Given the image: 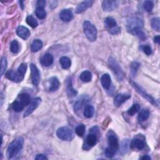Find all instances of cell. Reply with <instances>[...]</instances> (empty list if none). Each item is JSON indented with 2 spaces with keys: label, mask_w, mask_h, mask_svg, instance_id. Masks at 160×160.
<instances>
[{
  "label": "cell",
  "mask_w": 160,
  "mask_h": 160,
  "mask_svg": "<svg viewBox=\"0 0 160 160\" xmlns=\"http://www.w3.org/2000/svg\"><path fill=\"white\" fill-rule=\"evenodd\" d=\"M108 146L106 148L105 154L107 158H113L115 153L119 149V145L118 142V139L116 134L111 130H110L107 133Z\"/></svg>",
  "instance_id": "6da1fadb"
},
{
  "label": "cell",
  "mask_w": 160,
  "mask_h": 160,
  "mask_svg": "<svg viewBox=\"0 0 160 160\" xmlns=\"http://www.w3.org/2000/svg\"><path fill=\"white\" fill-rule=\"evenodd\" d=\"M27 70V65L26 63L21 64L18 68L16 71H14L13 70H9L6 73V76L12 82L19 83L22 82L26 73Z\"/></svg>",
  "instance_id": "7a4b0ae2"
},
{
  "label": "cell",
  "mask_w": 160,
  "mask_h": 160,
  "mask_svg": "<svg viewBox=\"0 0 160 160\" xmlns=\"http://www.w3.org/2000/svg\"><path fill=\"white\" fill-rule=\"evenodd\" d=\"M24 139L22 137H18L9 145L6 155L8 159H11L16 156L23 148Z\"/></svg>",
  "instance_id": "3957f363"
},
{
  "label": "cell",
  "mask_w": 160,
  "mask_h": 160,
  "mask_svg": "<svg viewBox=\"0 0 160 160\" xmlns=\"http://www.w3.org/2000/svg\"><path fill=\"white\" fill-rule=\"evenodd\" d=\"M98 133L99 128L98 126H94L90 130V134L88 135L86 142L83 145V149L88 150L96 145Z\"/></svg>",
  "instance_id": "277c9868"
},
{
  "label": "cell",
  "mask_w": 160,
  "mask_h": 160,
  "mask_svg": "<svg viewBox=\"0 0 160 160\" xmlns=\"http://www.w3.org/2000/svg\"><path fill=\"white\" fill-rule=\"evenodd\" d=\"M83 30L87 38L90 42H94L97 39L98 31L96 28L89 21L83 23Z\"/></svg>",
  "instance_id": "5b68a950"
},
{
  "label": "cell",
  "mask_w": 160,
  "mask_h": 160,
  "mask_svg": "<svg viewBox=\"0 0 160 160\" xmlns=\"http://www.w3.org/2000/svg\"><path fill=\"white\" fill-rule=\"evenodd\" d=\"M109 65L114 73L116 74L117 78L119 80H123L125 76V73L122 70V67L120 66L119 64L116 60L115 58L111 56L109 58Z\"/></svg>",
  "instance_id": "8992f818"
},
{
  "label": "cell",
  "mask_w": 160,
  "mask_h": 160,
  "mask_svg": "<svg viewBox=\"0 0 160 160\" xmlns=\"http://www.w3.org/2000/svg\"><path fill=\"white\" fill-rule=\"evenodd\" d=\"M57 136L63 141H71L74 138V133L71 128L68 126L59 128L56 132Z\"/></svg>",
  "instance_id": "52a82bcc"
},
{
  "label": "cell",
  "mask_w": 160,
  "mask_h": 160,
  "mask_svg": "<svg viewBox=\"0 0 160 160\" xmlns=\"http://www.w3.org/2000/svg\"><path fill=\"white\" fill-rule=\"evenodd\" d=\"M143 25L144 22L143 19L139 16H133L128 19L127 29L131 33L136 28H143Z\"/></svg>",
  "instance_id": "ba28073f"
},
{
  "label": "cell",
  "mask_w": 160,
  "mask_h": 160,
  "mask_svg": "<svg viewBox=\"0 0 160 160\" xmlns=\"http://www.w3.org/2000/svg\"><path fill=\"white\" fill-rule=\"evenodd\" d=\"M130 83L140 95H142L144 98H145L146 100H148L149 102H150L154 106H158V104L156 102V100L154 99V98H153L151 95L148 94L141 86H139L136 83L134 82L131 79L130 80Z\"/></svg>",
  "instance_id": "9c48e42d"
},
{
  "label": "cell",
  "mask_w": 160,
  "mask_h": 160,
  "mask_svg": "<svg viewBox=\"0 0 160 160\" xmlns=\"http://www.w3.org/2000/svg\"><path fill=\"white\" fill-rule=\"evenodd\" d=\"M30 69H31V81L33 84L37 86L39 85L40 82V73L38 68L37 66L34 64L30 65Z\"/></svg>",
  "instance_id": "30bf717a"
},
{
  "label": "cell",
  "mask_w": 160,
  "mask_h": 160,
  "mask_svg": "<svg viewBox=\"0 0 160 160\" xmlns=\"http://www.w3.org/2000/svg\"><path fill=\"white\" fill-rule=\"evenodd\" d=\"M41 102H42V99L40 98H34L31 103V104L29 105L26 110L25 111L24 113V117H26L30 115L38 107L39 104L41 103Z\"/></svg>",
  "instance_id": "8fae6325"
},
{
  "label": "cell",
  "mask_w": 160,
  "mask_h": 160,
  "mask_svg": "<svg viewBox=\"0 0 160 160\" xmlns=\"http://www.w3.org/2000/svg\"><path fill=\"white\" fill-rule=\"evenodd\" d=\"M130 98H131V95L128 94H124V93L118 94L115 96L114 99V105L116 107H119Z\"/></svg>",
  "instance_id": "7c38bea8"
},
{
  "label": "cell",
  "mask_w": 160,
  "mask_h": 160,
  "mask_svg": "<svg viewBox=\"0 0 160 160\" xmlns=\"http://www.w3.org/2000/svg\"><path fill=\"white\" fill-rule=\"evenodd\" d=\"M59 18L64 22H69L73 18V14L70 9H64L59 13Z\"/></svg>",
  "instance_id": "4fadbf2b"
},
{
  "label": "cell",
  "mask_w": 160,
  "mask_h": 160,
  "mask_svg": "<svg viewBox=\"0 0 160 160\" xmlns=\"http://www.w3.org/2000/svg\"><path fill=\"white\" fill-rule=\"evenodd\" d=\"M93 3H94V2L91 1V0H88V1L82 2V3H80L77 6V7L76 8V11H75L76 13L79 14V13H82L85 11L87 9L91 7Z\"/></svg>",
  "instance_id": "5bb4252c"
},
{
  "label": "cell",
  "mask_w": 160,
  "mask_h": 160,
  "mask_svg": "<svg viewBox=\"0 0 160 160\" xmlns=\"http://www.w3.org/2000/svg\"><path fill=\"white\" fill-rule=\"evenodd\" d=\"M16 33L20 38L25 40L28 39L31 34L30 30L23 26H19L16 29Z\"/></svg>",
  "instance_id": "9a60e30c"
},
{
  "label": "cell",
  "mask_w": 160,
  "mask_h": 160,
  "mask_svg": "<svg viewBox=\"0 0 160 160\" xmlns=\"http://www.w3.org/2000/svg\"><path fill=\"white\" fill-rule=\"evenodd\" d=\"M118 6V2L117 1H103L102 3V7L104 11H111L114 10Z\"/></svg>",
  "instance_id": "2e32d148"
},
{
  "label": "cell",
  "mask_w": 160,
  "mask_h": 160,
  "mask_svg": "<svg viewBox=\"0 0 160 160\" xmlns=\"http://www.w3.org/2000/svg\"><path fill=\"white\" fill-rule=\"evenodd\" d=\"M16 100L20 105H21L23 108H25L26 106L28 105L30 103V96L29 94L26 93H23L20 94L18 96Z\"/></svg>",
  "instance_id": "e0dca14e"
},
{
  "label": "cell",
  "mask_w": 160,
  "mask_h": 160,
  "mask_svg": "<svg viewBox=\"0 0 160 160\" xmlns=\"http://www.w3.org/2000/svg\"><path fill=\"white\" fill-rule=\"evenodd\" d=\"M41 64L46 67L50 66L53 63V56L50 53H46L40 60Z\"/></svg>",
  "instance_id": "ac0fdd59"
},
{
  "label": "cell",
  "mask_w": 160,
  "mask_h": 160,
  "mask_svg": "<svg viewBox=\"0 0 160 160\" xmlns=\"http://www.w3.org/2000/svg\"><path fill=\"white\" fill-rule=\"evenodd\" d=\"M101 83L105 90H108L111 84V79L108 74H104L101 78Z\"/></svg>",
  "instance_id": "d6986e66"
},
{
  "label": "cell",
  "mask_w": 160,
  "mask_h": 160,
  "mask_svg": "<svg viewBox=\"0 0 160 160\" xmlns=\"http://www.w3.org/2000/svg\"><path fill=\"white\" fill-rule=\"evenodd\" d=\"M131 146L133 148H135L139 150H143L145 146V143L143 139L139 138H134L131 143Z\"/></svg>",
  "instance_id": "ffe728a7"
},
{
  "label": "cell",
  "mask_w": 160,
  "mask_h": 160,
  "mask_svg": "<svg viewBox=\"0 0 160 160\" xmlns=\"http://www.w3.org/2000/svg\"><path fill=\"white\" fill-rule=\"evenodd\" d=\"M66 93L69 97H74L78 94V91L73 88L72 84V79L70 78L67 81V86H66Z\"/></svg>",
  "instance_id": "44dd1931"
},
{
  "label": "cell",
  "mask_w": 160,
  "mask_h": 160,
  "mask_svg": "<svg viewBox=\"0 0 160 160\" xmlns=\"http://www.w3.org/2000/svg\"><path fill=\"white\" fill-rule=\"evenodd\" d=\"M50 86L49 88V90L50 91H56L59 88L60 85L59 79L55 76L52 77L50 79Z\"/></svg>",
  "instance_id": "7402d4cb"
},
{
  "label": "cell",
  "mask_w": 160,
  "mask_h": 160,
  "mask_svg": "<svg viewBox=\"0 0 160 160\" xmlns=\"http://www.w3.org/2000/svg\"><path fill=\"white\" fill-rule=\"evenodd\" d=\"M43 42L40 39H34L31 43V50L32 52L35 53L41 50L43 47Z\"/></svg>",
  "instance_id": "603a6c76"
},
{
  "label": "cell",
  "mask_w": 160,
  "mask_h": 160,
  "mask_svg": "<svg viewBox=\"0 0 160 160\" xmlns=\"http://www.w3.org/2000/svg\"><path fill=\"white\" fill-rule=\"evenodd\" d=\"M150 115V113L148 109L142 110L139 113V115L138 117L139 122H143L146 121V120L149 118Z\"/></svg>",
  "instance_id": "cb8c5ba5"
},
{
  "label": "cell",
  "mask_w": 160,
  "mask_h": 160,
  "mask_svg": "<svg viewBox=\"0 0 160 160\" xmlns=\"http://www.w3.org/2000/svg\"><path fill=\"white\" fill-rule=\"evenodd\" d=\"M130 140L128 139H123L120 145V152L122 154H126L130 148Z\"/></svg>",
  "instance_id": "d4e9b609"
},
{
  "label": "cell",
  "mask_w": 160,
  "mask_h": 160,
  "mask_svg": "<svg viewBox=\"0 0 160 160\" xmlns=\"http://www.w3.org/2000/svg\"><path fill=\"white\" fill-rule=\"evenodd\" d=\"M59 63L61 64L62 67L65 70L70 68L71 64L70 59L66 56H63L60 58Z\"/></svg>",
  "instance_id": "484cf974"
},
{
  "label": "cell",
  "mask_w": 160,
  "mask_h": 160,
  "mask_svg": "<svg viewBox=\"0 0 160 160\" xmlns=\"http://www.w3.org/2000/svg\"><path fill=\"white\" fill-rule=\"evenodd\" d=\"M80 79L84 83H88L91 82L92 79V74L89 71H85L80 74Z\"/></svg>",
  "instance_id": "4316f807"
},
{
  "label": "cell",
  "mask_w": 160,
  "mask_h": 160,
  "mask_svg": "<svg viewBox=\"0 0 160 160\" xmlns=\"http://www.w3.org/2000/svg\"><path fill=\"white\" fill-rule=\"evenodd\" d=\"M105 25L106 26V28L110 30L117 26V23L116 22V20L111 17H108L105 19Z\"/></svg>",
  "instance_id": "83f0119b"
},
{
  "label": "cell",
  "mask_w": 160,
  "mask_h": 160,
  "mask_svg": "<svg viewBox=\"0 0 160 160\" xmlns=\"http://www.w3.org/2000/svg\"><path fill=\"white\" fill-rule=\"evenodd\" d=\"M143 28H136L135 30H134L131 33L133 34L134 35H136V36H138L140 39L142 40V41H145V40L146 39V35L145 34V33L142 30Z\"/></svg>",
  "instance_id": "f1b7e54d"
},
{
  "label": "cell",
  "mask_w": 160,
  "mask_h": 160,
  "mask_svg": "<svg viewBox=\"0 0 160 160\" xmlns=\"http://www.w3.org/2000/svg\"><path fill=\"white\" fill-rule=\"evenodd\" d=\"M84 116L87 118L93 117L94 113V108L92 105H86L84 110Z\"/></svg>",
  "instance_id": "f546056e"
},
{
  "label": "cell",
  "mask_w": 160,
  "mask_h": 160,
  "mask_svg": "<svg viewBox=\"0 0 160 160\" xmlns=\"http://www.w3.org/2000/svg\"><path fill=\"white\" fill-rule=\"evenodd\" d=\"M26 21L27 24L33 28H35L38 25V23L37 22V20L31 15L27 16Z\"/></svg>",
  "instance_id": "4dcf8cb0"
},
{
  "label": "cell",
  "mask_w": 160,
  "mask_h": 160,
  "mask_svg": "<svg viewBox=\"0 0 160 160\" xmlns=\"http://www.w3.org/2000/svg\"><path fill=\"white\" fill-rule=\"evenodd\" d=\"M36 15L39 19H45L46 18V12L43 8L38 7L36 10Z\"/></svg>",
  "instance_id": "1f68e13d"
},
{
  "label": "cell",
  "mask_w": 160,
  "mask_h": 160,
  "mask_svg": "<svg viewBox=\"0 0 160 160\" xmlns=\"http://www.w3.org/2000/svg\"><path fill=\"white\" fill-rule=\"evenodd\" d=\"M140 110V105L138 103L134 104L127 111L128 114L130 116H133Z\"/></svg>",
  "instance_id": "d6a6232c"
},
{
  "label": "cell",
  "mask_w": 160,
  "mask_h": 160,
  "mask_svg": "<svg viewBox=\"0 0 160 160\" xmlns=\"http://www.w3.org/2000/svg\"><path fill=\"white\" fill-rule=\"evenodd\" d=\"M151 27L154 30H155L158 32L159 31L160 23H159V18H155L151 20Z\"/></svg>",
  "instance_id": "836d02e7"
},
{
  "label": "cell",
  "mask_w": 160,
  "mask_h": 160,
  "mask_svg": "<svg viewBox=\"0 0 160 160\" xmlns=\"http://www.w3.org/2000/svg\"><path fill=\"white\" fill-rule=\"evenodd\" d=\"M86 127L83 124H80L76 128V133L79 136H83L85 133Z\"/></svg>",
  "instance_id": "e575fe53"
},
{
  "label": "cell",
  "mask_w": 160,
  "mask_h": 160,
  "mask_svg": "<svg viewBox=\"0 0 160 160\" xmlns=\"http://www.w3.org/2000/svg\"><path fill=\"white\" fill-rule=\"evenodd\" d=\"M154 8V3L152 1H146L143 4L144 10L150 13L151 12Z\"/></svg>",
  "instance_id": "d590c367"
},
{
  "label": "cell",
  "mask_w": 160,
  "mask_h": 160,
  "mask_svg": "<svg viewBox=\"0 0 160 160\" xmlns=\"http://www.w3.org/2000/svg\"><path fill=\"white\" fill-rule=\"evenodd\" d=\"M19 43L16 40H14L10 45V50L13 53H17L19 51Z\"/></svg>",
  "instance_id": "8d00e7d4"
},
{
  "label": "cell",
  "mask_w": 160,
  "mask_h": 160,
  "mask_svg": "<svg viewBox=\"0 0 160 160\" xmlns=\"http://www.w3.org/2000/svg\"><path fill=\"white\" fill-rule=\"evenodd\" d=\"M1 75L3 76L7 68V60L5 57H2L1 61Z\"/></svg>",
  "instance_id": "74e56055"
},
{
  "label": "cell",
  "mask_w": 160,
  "mask_h": 160,
  "mask_svg": "<svg viewBox=\"0 0 160 160\" xmlns=\"http://www.w3.org/2000/svg\"><path fill=\"white\" fill-rule=\"evenodd\" d=\"M12 108L13 110L16 112H20L24 109V108L18 103L17 100H15V101L13 102L12 105Z\"/></svg>",
  "instance_id": "f35d334b"
},
{
  "label": "cell",
  "mask_w": 160,
  "mask_h": 160,
  "mask_svg": "<svg viewBox=\"0 0 160 160\" xmlns=\"http://www.w3.org/2000/svg\"><path fill=\"white\" fill-rule=\"evenodd\" d=\"M139 63L136 62H134L131 63V73L132 74L133 76H134L139 67Z\"/></svg>",
  "instance_id": "ab89813d"
},
{
  "label": "cell",
  "mask_w": 160,
  "mask_h": 160,
  "mask_svg": "<svg viewBox=\"0 0 160 160\" xmlns=\"http://www.w3.org/2000/svg\"><path fill=\"white\" fill-rule=\"evenodd\" d=\"M85 103H86V101L85 99H82V100H80V101L77 102L74 105V110L75 111L81 110Z\"/></svg>",
  "instance_id": "60d3db41"
},
{
  "label": "cell",
  "mask_w": 160,
  "mask_h": 160,
  "mask_svg": "<svg viewBox=\"0 0 160 160\" xmlns=\"http://www.w3.org/2000/svg\"><path fill=\"white\" fill-rule=\"evenodd\" d=\"M142 49L143 50V51L148 56L151 54L152 53V49H151V47L148 45H144L142 47Z\"/></svg>",
  "instance_id": "b9f144b4"
},
{
  "label": "cell",
  "mask_w": 160,
  "mask_h": 160,
  "mask_svg": "<svg viewBox=\"0 0 160 160\" xmlns=\"http://www.w3.org/2000/svg\"><path fill=\"white\" fill-rule=\"evenodd\" d=\"M119 32H120V28L118 27V26H116V27H115V28H114L113 29H111L110 30V33L111 34H117Z\"/></svg>",
  "instance_id": "7bdbcfd3"
},
{
  "label": "cell",
  "mask_w": 160,
  "mask_h": 160,
  "mask_svg": "<svg viewBox=\"0 0 160 160\" xmlns=\"http://www.w3.org/2000/svg\"><path fill=\"white\" fill-rule=\"evenodd\" d=\"M35 159L36 160H45V159H48V158L44 154H38L35 157Z\"/></svg>",
  "instance_id": "ee69618b"
},
{
  "label": "cell",
  "mask_w": 160,
  "mask_h": 160,
  "mask_svg": "<svg viewBox=\"0 0 160 160\" xmlns=\"http://www.w3.org/2000/svg\"><path fill=\"white\" fill-rule=\"evenodd\" d=\"M46 5V2L44 1V0H39V1L37 2V6L38 7H40V8H45Z\"/></svg>",
  "instance_id": "f6af8a7d"
},
{
  "label": "cell",
  "mask_w": 160,
  "mask_h": 160,
  "mask_svg": "<svg viewBox=\"0 0 160 160\" xmlns=\"http://www.w3.org/2000/svg\"><path fill=\"white\" fill-rule=\"evenodd\" d=\"M154 42L156 43H158L159 44V42H160V38H159V36H156L154 37Z\"/></svg>",
  "instance_id": "bcb514c9"
},
{
  "label": "cell",
  "mask_w": 160,
  "mask_h": 160,
  "mask_svg": "<svg viewBox=\"0 0 160 160\" xmlns=\"http://www.w3.org/2000/svg\"><path fill=\"white\" fill-rule=\"evenodd\" d=\"M141 159H147V160H150V159H151V157H150V156H148V155H145V156H143V157H142Z\"/></svg>",
  "instance_id": "7dc6e473"
},
{
  "label": "cell",
  "mask_w": 160,
  "mask_h": 160,
  "mask_svg": "<svg viewBox=\"0 0 160 160\" xmlns=\"http://www.w3.org/2000/svg\"><path fill=\"white\" fill-rule=\"evenodd\" d=\"M19 4H21V6L22 9L24 8V2H19Z\"/></svg>",
  "instance_id": "c3c4849f"
}]
</instances>
